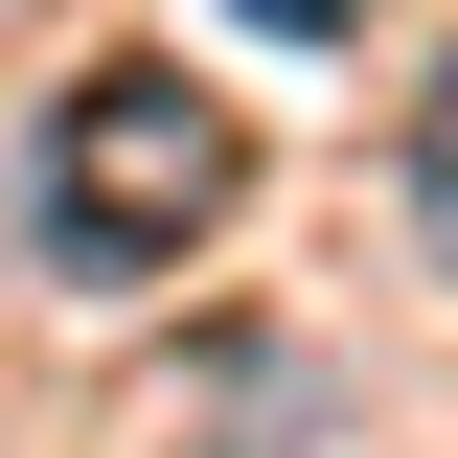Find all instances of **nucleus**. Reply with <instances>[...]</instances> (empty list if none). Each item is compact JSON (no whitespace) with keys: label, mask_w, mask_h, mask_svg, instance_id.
<instances>
[{"label":"nucleus","mask_w":458,"mask_h":458,"mask_svg":"<svg viewBox=\"0 0 458 458\" xmlns=\"http://www.w3.org/2000/svg\"><path fill=\"white\" fill-rule=\"evenodd\" d=\"M229 183H252V138H229L183 69H92V92H47L23 229H47V276H183L229 229Z\"/></svg>","instance_id":"f257e3e1"},{"label":"nucleus","mask_w":458,"mask_h":458,"mask_svg":"<svg viewBox=\"0 0 458 458\" xmlns=\"http://www.w3.org/2000/svg\"><path fill=\"white\" fill-rule=\"evenodd\" d=\"M252 23H344V0H252Z\"/></svg>","instance_id":"7ed1b4c3"},{"label":"nucleus","mask_w":458,"mask_h":458,"mask_svg":"<svg viewBox=\"0 0 458 458\" xmlns=\"http://www.w3.org/2000/svg\"><path fill=\"white\" fill-rule=\"evenodd\" d=\"M412 229H436V276H458V69L412 92Z\"/></svg>","instance_id":"f03ea898"}]
</instances>
